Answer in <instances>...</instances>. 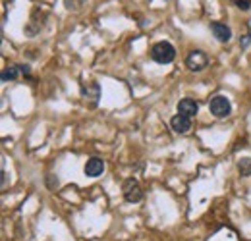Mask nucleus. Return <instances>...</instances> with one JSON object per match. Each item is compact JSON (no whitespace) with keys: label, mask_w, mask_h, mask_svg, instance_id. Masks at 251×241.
<instances>
[{"label":"nucleus","mask_w":251,"mask_h":241,"mask_svg":"<svg viewBox=\"0 0 251 241\" xmlns=\"http://www.w3.org/2000/svg\"><path fill=\"white\" fill-rule=\"evenodd\" d=\"M238 172H240V176H244V178L251 176V158H242V160L238 162Z\"/></svg>","instance_id":"11"},{"label":"nucleus","mask_w":251,"mask_h":241,"mask_svg":"<svg viewBox=\"0 0 251 241\" xmlns=\"http://www.w3.org/2000/svg\"><path fill=\"white\" fill-rule=\"evenodd\" d=\"M250 43H251V33H246V35L240 39V45H242V48H246Z\"/></svg>","instance_id":"14"},{"label":"nucleus","mask_w":251,"mask_h":241,"mask_svg":"<svg viewBox=\"0 0 251 241\" xmlns=\"http://www.w3.org/2000/svg\"><path fill=\"white\" fill-rule=\"evenodd\" d=\"M151 58L157 64H170L176 58V48L168 41H160L151 48Z\"/></svg>","instance_id":"1"},{"label":"nucleus","mask_w":251,"mask_h":241,"mask_svg":"<svg viewBox=\"0 0 251 241\" xmlns=\"http://www.w3.org/2000/svg\"><path fill=\"white\" fill-rule=\"evenodd\" d=\"M27 72H29L27 66L14 64V66H10L2 72V81H16V79H20V73H27Z\"/></svg>","instance_id":"7"},{"label":"nucleus","mask_w":251,"mask_h":241,"mask_svg":"<svg viewBox=\"0 0 251 241\" xmlns=\"http://www.w3.org/2000/svg\"><path fill=\"white\" fill-rule=\"evenodd\" d=\"M207 64H209V58H207V54L205 52H201V50H193V52H189L188 58H186V66H188V70L191 72H203L205 68H207Z\"/></svg>","instance_id":"4"},{"label":"nucleus","mask_w":251,"mask_h":241,"mask_svg":"<svg viewBox=\"0 0 251 241\" xmlns=\"http://www.w3.org/2000/svg\"><path fill=\"white\" fill-rule=\"evenodd\" d=\"M83 4H85V0H64L66 10H70V12H77V10H81Z\"/></svg>","instance_id":"12"},{"label":"nucleus","mask_w":251,"mask_h":241,"mask_svg":"<svg viewBox=\"0 0 251 241\" xmlns=\"http://www.w3.org/2000/svg\"><path fill=\"white\" fill-rule=\"evenodd\" d=\"M211 33L217 37V41H220V43H228V41L232 39L230 27L224 25V24H219V22H213V24H211Z\"/></svg>","instance_id":"9"},{"label":"nucleus","mask_w":251,"mask_h":241,"mask_svg":"<svg viewBox=\"0 0 251 241\" xmlns=\"http://www.w3.org/2000/svg\"><path fill=\"white\" fill-rule=\"evenodd\" d=\"M197 112H199V104L193 98H182L178 102V114H184L188 118H193V116H197Z\"/></svg>","instance_id":"6"},{"label":"nucleus","mask_w":251,"mask_h":241,"mask_svg":"<svg viewBox=\"0 0 251 241\" xmlns=\"http://www.w3.org/2000/svg\"><path fill=\"white\" fill-rule=\"evenodd\" d=\"M234 4H236L240 10H250L251 8V0H234Z\"/></svg>","instance_id":"13"},{"label":"nucleus","mask_w":251,"mask_h":241,"mask_svg":"<svg viewBox=\"0 0 251 241\" xmlns=\"http://www.w3.org/2000/svg\"><path fill=\"white\" fill-rule=\"evenodd\" d=\"M209 110H211V114H213L215 118H226V116H230V112H232V104H230V100H228L226 96L217 95V96H213V98L209 100Z\"/></svg>","instance_id":"2"},{"label":"nucleus","mask_w":251,"mask_h":241,"mask_svg":"<svg viewBox=\"0 0 251 241\" xmlns=\"http://www.w3.org/2000/svg\"><path fill=\"white\" fill-rule=\"evenodd\" d=\"M81 95H83V98H85V100H91L93 104H97L99 95H100V89H99V85H97V83H87V85H83Z\"/></svg>","instance_id":"10"},{"label":"nucleus","mask_w":251,"mask_h":241,"mask_svg":"<svg viewBox=\"0 0 251 241\" xmlns=\"http://www.w3.org/2000/svg\"><path fill=\"white\" fill-rule=\"evenodd\" d=\"M83 170H85V176H89V178H99V176L104 172V162H102L100 158H89Z\"/></svg>","instance_id":"8"},{"label":"nucleus","mask_w":251,"mask_h":241,"mask_svg":"<svg viewBox=\"0 0 251 241\" xmlns=\"http://www.w3.org/2000/svg\"><path fill=\"white\" fill-rule=\"evenodd\" d=\"M122 193H124V199L127 203H139L143 199V191H141V185L139 181L129 178V180L124 181L122 185Z\"/></svg>","instance_id":"3"},{"label":"nucleus","mask_w":251,"mask_h":241,"mask_svg":"<svg viewBox=\"0 0 251 241\" xmlns=\"http://www.w3.org/2000/svg\"><path fill=\"white\" fill-rule=\"evenodd\" d=\"M170 127H172V131L184 135V133H188L189 129H191V118L184 116V114H176V116L170 120Z\"/></svg>","instance_id":"5"}]
</instances>
